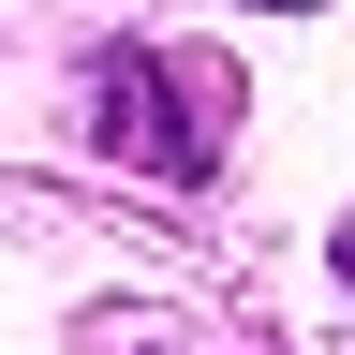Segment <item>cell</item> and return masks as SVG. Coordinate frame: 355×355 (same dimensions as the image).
<instances>
[{
  "label": "cell",
  "mask_w": 355,
  "mask_h": 355,
  "mask_svg": "<svg viewBox=\"0 0 355 355\" xmlns=\"http://www.w3.org/2000/svg\"><path fill=\"white\" fill-rule=\"evenodd\" d=\"M89 133H104V148H133L148 178H207L222 163V119H237V74L222 60H148V44H119L104 74H89Z\"/></svg>",
  "instance_id": "cell-1"
},
{
  "label": "cell",
  "mask_w": 355,
  "mask_h": 355,
  "mask_svg": "<svg viewBox=\"0 0 355 355\" xmlns=\"http://www.w3.org/2000/svg\"><path fill=\"white\" fill-rule=\"evenodd\" d=\"M266 15H311V0H266Z\"/></svg>",
  "instance_id": "cell-3"
},
{
  "label": "cell",
  "mask_w": 355,
  "mask_h": 355,
  "mask_svg": "<svg viewBox=\"0 0 355 355\" xmlns=\"http://www.w3.org/2000/svg\"><path fill=\"white\" fill-rule=\"evenodd\" d=\"M340 282H355V222H340Z\"/></svg>",
  "instance_id": "cell-2"
}]
</instances>
